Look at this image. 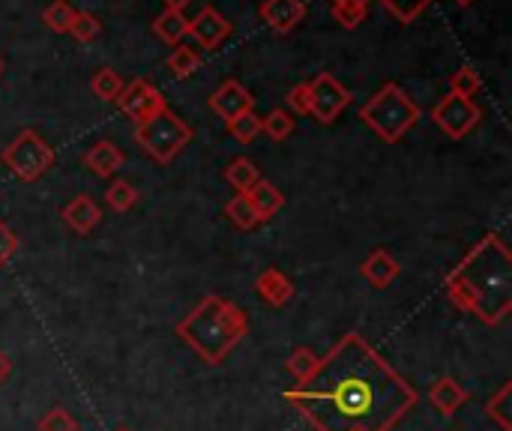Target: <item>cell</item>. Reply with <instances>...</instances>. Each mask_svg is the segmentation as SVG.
<instances>
[{"label": "cell", "instance_id": "1", "mask_svg": "<svg viewBox=\"0 0 512 431\" xmlns=\"http://www.w3.org/2000/svg\"><path fill=\"white\" fill-rule=\"evenodd\" d=\"M285 402L318 431H390L420 393L360 333H345L306 384L285 390Z\"/></svg>", "mask_w": 512, "mask_h": 431}, {"label": "cell", "instance_id": "2", "mask_svg": "<svg viewBox=\"0 0 512 431\" xmlns=\"http://www.w3.org/2000/svg\"><path fill=\"white\" fill-rule=\"evenodd\" d=\"M456 309L498 327L512 312V255L498 234H486L444 279Z\"/></svg>", "mask_w": 512, "mask_h": 431}, {"label": "cell", "instance_id": "3", "mask_svg": "<svg viewBox=\"0 0 512 431\" xmlns=\"http://www.w3.org/2000/svg\"><path fill=\"white\" fill-rule=\"evenodd\" d=\"M249 333V318L246 312L219 297V294H207L180 324H177V336L207 363V366H219Z\"/></svg>", "mask_w": 512, "mask_h": 431}, {"label": "cell", "instance_id": "4", "mask_svg": "<svg viewBox=\"0 0 512 431\" xmlns=\"http://www.w3.org/2000/svg\"><path fill=\"white\" fill-rule=\"evenodd\" d=\"M423 117V108L402 90L399 84L387 81L369 102L360 108V120L384 141V144H399Z\"/></svg>", "mask_w": 512, "mask_h": 431}, {"label": "cell", "instance_id": "5", "mask_svg": "<svg viewBox=\"0 0 512 431\" xmlns=\"http://www.w3.org/2000/svg\"><path fill=\"white\" fill-rule=\"evenodd\" d=\"M135 141L153 162L168 165L192 141V126L183 117H177L171 108H162L150 120L135 123Z\"/></svg>", "mask_w": 512, "mask_h": 431}, {"label": "cell", "instance_id": "6", "mask_svg": "<svg viewBox=\"0 0 512 431\" xmlns=\"http://www.w3.org/2000/svg\"><path fill=\"white\" fill-rule=\"evenodd\" d=\"M3 165L21 180V183H33L39 177H45L54 168V147L36 132V129H21L0 153Z\"/></svg>", "mask_w": 512, "mask_h": 431}, {"label": "cell", "instance_id": "7", "mask_svg": "<svg viewBox=\"0 0 512 431\" xmlns=\"http://www.w3.org/2000/svg\"><path fill=\"white\" fill-rule=\"evenodd\" d=\"M480 117H483V111H480V105H477L474 99L453 96V93H447V96L432 108L435 126H438L447 138H453V141L468 138V135L480 126Z\"/></svg>", "mask_w": 512, "mask_h": 431}, {"label": "cell", "instance_id": "8", "mask_svg": "<svg viewBox=\"0 0 512 431\" xmlns=\"http://www.w3.org/2000/svg\"><path fill=\"white\" fill-rule=\"evenodd\" d=\"M309 90H312L309 114L324 126L336 123V117L351 105V90L345 84H339L336 75H330V72H321L318 78H312Z\"/></svg>", "mask_w": 512, "mask_h": 431}, {"label": "cell", "instance_id": "9", "mask_svg": "<svg viewBox=\"0 0 512 431\" xmlns=\"http://www.w3.org/2000/svg\"><path fill=\"white\" fill-rule=\"evenodd\" d=\"M117 108L132 123H144L153 114H159L162 108H168V102H165V96L147 78H132L129 84H123V90L117 96Z\"/></svg>", "mask_w": 512, "mask_h": 431}, {"label": "cell", "instance_id": "10", "mask_svg": "<svg viewBox=\"0 0 512 431\" xmlns=\"http://www.w3.org/2000/svg\"><path fill=\"white\" fill-rule=\"evenodd\" d=\"M210 111L228 123V120H234L237 114L255 111V96H252L240 81L228 78V81H222V84L213 90V96H210Z\"/></svg>", "mask_w": 512, "mask_h": 431}, {"label": "cell", "instance_id": "11", "mask_svg": "<svg viewBox=\"0 0 512 431\" xmlns=\"http://www.w3.org/2000/svg\"><path fill=\"white\" fill-rule=\"evenodd\" d=\"M189 36H192L201 48L213 51V48H219V45L231 36V21L222 18L213 6H204L195 18H189Z\"/></svg>", "mask_w": 512, "mask_h": 431}, {"label": "cell", "instance_id": "12", "mask_svg": "<svg viewBox=\"0 0 512 431\" xmlns=\"http://www.w3.org/2000/svg\"><path fill=\"white\" fill-rule=\"evenodd\" d=\"M258 12L273 33H291L306 18V0H264Z\"/></svg>", "mask_w": 512, "mask_h": 431}, {"label": "cell", "instance_id": "13", "mask_svg": "<svg viewBox=\"0 0 512 431\" xmlns=\"http://www.w3.org/2000/svg\"><path fill=\"white\" fill-rule=\"evenodd\" d=\"M255 291H258V297H261L267 306L282 309V306H288V303L294 300V291H297V288H294V282H291L279 267H267V270L258 273Z\"/></svg>", "mask_w": 512, "mask_h": 431}, {"label": "cell", "instance_id": "14", "mask_svg": "<svg viewBox=\"0 0 512 431\" xmlns=\"http://www.w3.org/2000/svg\"><path fill=\"white\" fill-rule=\"evenodd\" d=\"M429 402H432V408H435L441 417H456V414L471 402V393H468L456 378L444 375V378H438V381L432 384Z\"/></svg>", "mask_w": 512, "mask_h": 431}, {"label": "cell", "instance_id": "15", "mask_svg": "<svg viewBox=\"0 0 512 431\" xmlns=\"http://www.w3.org/2000/svg\"><path fill=\"white\" fill-rule=\"evenodd\" d=\"M402 273V264L387 252V249H375L363 264H360V276L372 285V288H390Z\"/></svg>", "mask_w": 512, "mask_h": 431}, {"label": "cell", "instance_id": "16", "mask_svg": "<svg viewBox=\"0 0 512 431\" xmlns=\"http://www.w3.org/2000/svg\"><path fill=\"white\" fill-rule=\"evenodd\" d=\"M63 222L75 231V234H90L99 222H102V210L90 195H78L72 198L63 210H60Z\"/></svg>", "mask_w": 512, "mask_h": 431}, {"label": "cell", "instance_id": "17", "mask_svg": "<svg viewBox=\"0 0 512 431\" xmlns=\"http://www.w3.org/2000/svg\"><path fill=\"white\" fill-rule=\"evenodd\" d=\"M246 198H249V204L255 207V213H258V222L264 225V222H270L273 216H279L282 213V207H285V192L279 189V186H273L270 180H258L249 192H246Z\"/></svg>", "mask_w": 512, "mask_h": 431}, {"label": "cell", "instance_id": "18", "mask_svg": "<svg viewBox=\"0 0 512 431\" xmlns=\"http://www.w3.org/2000/svg\"><path fill=\"white\" fill-rule=\"evenodd\" d=\"M84 165L96 174V177H111L123 168V150L114 141H96L87 153H84Z\"/></svg>", "mask_w": 512, "mask_h": 431}, {"label": "cell", "instance_id": "19", "mask_svg": "<svg viewBox=\"0 0 512 431\" xmlns=\"http://www.w3.org/2000/svg\"><path fill=\"white\" fill-rule=\"evenodd\" d=\"M153 33H156L162 42H168V45H183V39L189 36V18H186V12H183V9L165 6V9L156 15V21H153Z\"/></svg>", "mask_w": 512, "mask_h": 431}, {"label": "cell", "instance_id": "20", "mask_svg": "<svg viewBox=\"0 0 512 431\" xmlns=\"http://www.w3.org/2000/svg\"><path fill=\"white\" fill-rule=\"evenodd\" d=\"M225 180H228V186H234L237 189V195H246L258 180H261V171H258V165L255 162H249V159H234L228 168H225Z\"/></svg>", "mask_w": 512, "mask_h": 431}, {"label": "cell", "instance_id": "21", "mask_svg": "<svg viewBox=\"0 0 512 431\" xmlns=\"http://www.w3.org/2000/svg\"><path fill=\"white\" fill-rule=\"evenodd\" d=\"M510 399H512V384H501V390L498 393H492L489 399H486V417L492 420V423H498L501 431H512V417H510Z\"/></svg>", "mask_w": 512, "mask_h": 431}, {"label": "cell", "instance_id": "22", "mask_svg": "<svg viewBox=\"0 0 512 431\" xmlns=\"http://www.w3.org/2000/svg\"><path fill=\"white\" fill-rule=\"evenodd\" d=\"M321 366V357L312 351V348H306V345H300L291 357H288V363H285V369H288V375L297 381V384H306L312 375H315V369Z\"/></svg>", "mask_w": 512, "mask_h": 431}, {"label": "cell", "instance_id": "23", "mask_svg": "<svg viewBox=\"0 0 512 431\" xmlns=\"http://www.w3.org/2000/svg\"><path fill=\"white\" fill-rule=\"evenodd\" d=\"M294 126H297V120L285 108H273L267 117H261V135H267L270 141H288Z\"/></svg>", "mask_w": 512, "mask_h": 431}, {"label": "cell", "instance_id": "24", "mask_svg": "<svg viewBox=\"0 0 512 431\" xmlns=\"http://www.w3.org/2000/svg\"><path fill=\"white\" fill-rule=\"evenodd\" d=\"M201 66V54L189 45H177L171 54H168V72L174 78H192Z\"/></svg>", "mask_w": 512, "mask_h": 431}, {"label": "cell", "instance_id": "25", "mask_svg": "<svg viewBox=\"0 0 512 431\" xmlns=\"http://www.w3.org/2000/svg\"><path fill=\"white\" fill-rule=\"evenodd\" d=\"M105 204H108L114 213H129V210L138 204V189H135L129 180H114V183L105 189Z\"/></svg>", "mask_w": 512, "mask_h": 431}, {"label": "cell", "instance_id": "26", "mask_svg": "<svg viewBox=\"0 0 512 431\" xmlns=\"http://www.w3.org/2000/svg\"><path fill=\"white\" fill-rule=\"evenodd\" d=\"M225 216L240 228V231H255L261 222H258V213H255V207L249 204V198L246 195H234L228 204H225Z\"/></svg>", "mask_w": 512, "mask_h": 431}, {"label": "cell", "instance_id": "27", "mask_svg": "<svg viewBox=\"0 0 512 431\" xmlns=\"http://www.w3.org/2000/svg\"><path fill=\"white\" fill-rule=\"evenodd\" d=\"M90 90H93V96H99L102 102H117V96H120V90H123V78L114 72V69H99L93 78H90Z\"/></svg>", "mask_w": 512, "mask_h": 431}, {"label": "cell", "instance_id": "28", "mask_svg": "<svg viewBox=\"0 0 512 431\" xmlns=\"http://www.w3.org/2000/svg\"><path fill=\"white\" fill-rule=\"evenodd\" d=\"M483 90V78L474 66H462L450 75V93L453 96H465V99H474L477 93Z\"/></svg>", "mask_w": 512, "mask_h": 431}, {"label": "cell", "instance_id": "29", "mask_svg": "<svg viewBox=\"0 0 512 431\" xmlns=\"http://www.w3.org/2000/svg\"><path fill=\"white\" fill-rule=\"evenodd\" d=\"M435 0H381V6L399 21V24H414Z\"/></svg>", "mask_w": 512, "mask_h": 431}, {"label": "cell", "instance_id": "30", "mask_svg": "<svg viewBox=\"0 0 512 431\" xmlns=\"http://www.w3.org/2000/svg\"><path fill=\"white\" fill-rule=\"evenodd\" d=\"M72 18H75V9L66 3V0H54L45 12H42V24L54 33H69L72 27Z\"/></svg>", "mask_w": 512, "mask_h": 431}, {"label": "cell", "instance_id": "31", "mask_svg": "<svg viewBox=\"0 0 512 431\" xmlns=\"http://www.w3.org/2000/svg\"><path fill=\"white\" fill-rule=\"evenodd\" d=\"M228 132L240 141V144H252L261 135V117L255 111L237 114L234 120H228Z\"/></svg>", "mask_w": 512, "mask_h": 431}, {"label": "cell", "instance_id": "32", "mask_svg": "<svg viewBox=\"0 0 512 431\" xmlns=\"http://www.w3.org/2000/svg\"><path fill=\"white\" fill-rule=\"evenodd\" d=\"M69 33L78 39V42H93L99 33H102V21L93 15V12H75V18H72V27H69Z\"/></svg>", "mask_w": 512, "mask_h": 431}, {"label": "cell", "instance_id": "33", "mask_svg": "<svg viewBox=\"0 0 512 431\" xmlns=\"http://www.w3.org/2000/svg\"><path fill=\"white\" fill-rule=\"evenodd\" d=\"M36 431H78V423L66 408H51L39 417Z\"/></svg>", "mask_w": 512, "mask_h": 431}, {"label": "cell", "instance_id": "34", "mask_svg": "<svg viewBox=\"0 0 512 431\" xmlns=\"http://www.w3.org/2000/svg\"><path fill=\"white\" fill-rule=\"evenodd\" d=\"M285 105H288V114H309V105H312L309 81H300L297 87H291L285 96Z\"/></svg>", "mask_w": 512, "mask_h": 431}, {"label": "cell", "instance_id": "35", "mask_svg": "<svg viewBox=\"0 0 512 431\" xmlns=\"http://www.w3.org/2000/svg\"><path fill=\"white\" fill-rule=\"evenodd\" d=\"M18 252V237H15V231L0 219V267L3 264H9V258Z\"/></svg>", "mask_w": 512, "mask_h": 431}, {"label": "cell", "instance_id": "36", "mask_svg": "<svg viewBox=\"0 0 512 431\" xmlns=\"http://www.w3.org/2000/svg\"><path fill=\"white\" fill-rule=\"evenodd\" d=\"M330 9H333V18H336L345 30L360 27V24H363V18H366V12H363V9H342V6H330Z\"/></svg>", "mask_w": 512, "mask_h": 431}, {"label": "cell", "instance_id": "37", "mask_svg": "<svg viewBox=\"0 0 512 431\" xmlns=\"http://www.w3.org/2000/svg\"><path fill=\"white\" fill-rule=\"evenodd\" d=\"M9 375H12V360H9L6 351H0V384H6Z\"/></svg>", "mask_w": 512, "mask_h": 431}, {"label": "cell", "instance_id": "38", "mask_svg": "<svg viewBox=\"0 0 512 431\" xmlns=\"http://www.w3.org/2000/svg\"><path fill=\"white\" fill-rule=\"evenodd\" d=\"M369 3H372V0H333V6H342V9H363V12H369Z\"/></svg>", "mask_w": 512, "mask_h": 431}, {"label": "cell", "instance_id": "39", "mask_svg": "<svg viewBox=\"0 0 512 431\" xmlns=\"http://www.w3.org/2000/svg\"><path fill=\"white\" fill-rule=\"evenodd\" d=\"M189 0H165V6H171V9H183Z\"/></svg>", "mask_w": 512, "mask_h": 431}, {"label": "cell", "instance_id": "40", "mask_svg": "<svg viewBox=\"0 0 512 431\" xmlns=\"http://www.w3.org/2000/svg\"><path fill=\"white\" fill-rule=\"evenodd\" d=\"M456 3H459V6H471L474 0H456Z\"/></svg>", "mask_w": 512, "mask_h": 431}, {"label": "cell", "instance_id": "41", "mask_svg": "<svg viewBox=\"0 0 512 431\" xmlns=\"http://www.w3.org/2000/svg\"><path fill=\"white\" fill-rule=\"evenodd\" d=\"M0 72H3V60H0Z\"/></svg>", "mask_w": 512, "mask_h": 431}, {"label": "cell", "instance_id": "42", "mask_svg": "<svg viewBox=\"0 0 512 431\" xmlns=\"http://www.w3.org/2000/svg\"><path fill=\"white\" fill-rule=\"evenodd\" d=\"M114 431H129V429H114Z\"/></svg>", "mask_w": 512, "mask_h": 431}, {"label": "cell", "instance_id": "43", "mask_svg": "<svg viewBox=\"0 0 512 431\" xmlns=\"http://www.w3.org/2000/svg\"><path fill=\"white\" fill-rule=\"evenodd\" d=\"M348 431H363V429H348Z\"/></svg>", "mask_w": 512, "mask_h": 431}]
</instances>
